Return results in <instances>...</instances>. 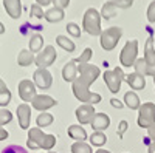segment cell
<instances>
[{
    "label": "cell",
    "instance_id": "1",
    "mask_svg": "<svg viewBox=\"0 0 155 153\" xmlns=\"http://www.w3.org/2000/svg\"><path fill=\"white\" fill-rule=\"evenodd\" d=\"M99 74H101V70L96 65H92V63L78 65V78L71 84L73 94L78 100L84 102V104H90V105H96L101 102V94L90 91V85L98 79Z\"/></svg>",
    "mask_w": 155,
    "mask_h": 153
},
{
    "label": "cell",
    "instance_id": "2",
    "mask_svg": "<svg viewBox=\"0 0 155 153\" xmlns=\"http://www.w3.org/2000/svg\"><path fill=\"white\" fill-rule=\"evenodd\" d=\"M28 148L36 150V148H44V150H51L56 145V136L54 135H47L44 133L39 127H33L28 130V141H27Z\"/></svg>",
    "mask_w": 155,
    "mask_h": 153
},
{
    "label": "cell",
    "instance_id": "3",
    "mask_svg": "<svg viewBox=\"0 0 155 153\" xmlns=\"http://www.w3.org/2000/svg\"><path fill=\"white\" fill-rule=\"evenodd\" d=\"M82 28L85 33L92 34V36H101V12L96 11L95 8H88L84 14L82 20Z\"/></svg>",
    "mask_w": 155,
    "mask_h": 153
},
{
    "label": "cell",
    "instance_id": "4",
    "mask_svg": "<svg viewBox=\"0 0 155 153\" xmlns=\"http://www.w3.org/2000/svg\"><path fill=\"white\" fill-rule=\"evenodd\" d=\"M138 56V40L137 39H130L127 40L126 45L121 49V54H120V62L124 68H130L135 65L137 57Z\"/></svg>",
    "mask_w": 155,
    "mask_h": 153
},
{
    "label": "cell",
    "instance_id": "5",
    "mask_svg": "<svg viewBox=\"0 0 155 153\" xmlns=\"http://www.w3.org/2000/svg\"><path fill=\"white\" fill-rule=\"evenodd\" d=\"M121 36H123V30L120 27H110L106 31H102L101 36H99V42H101L102 49L112 51L116 45H118Z\"/></svg>",
    "mask_w": 155,
    "mask_h": 153
},
{
    "label": "cell",
    "instance_id": "6",
    "mask_svg": "<svg viewBox=\"0 0 155 153\" xmlns=\"http://www.w3.org/2000/svg\"><path fill=\"white\" fill-rule=\"evenodd\" d=\"M124 78H126V74L123 73V70L120 67H115L113 70H106L104 74H102V79H104L106 85L109 87V90L112 93H118L120 91Z\"/></svg>",
    "mask_w": 155,
    "mask_h": 153
},
{
    "label": "cell",
    "instance_id": "7",
    "mask_svg": "<svg viewBox=\"0 0 155 153\" xmlns=\"http://www.w3.org/2000/svg\"><path fill=\"white\" fill-rule=\"evenodd\" d=\"M138 125L141 129H149L155 125V104L153 102H144L138 108Z\"/></svg>",
    "mask_w": 155,
    "mask_h": 153
},
{
    "label": "cell",
    "instance_id": "8",
    "mask_svg": "<svg viewBox=\"0 0 155 153\" xmlns=\"http://www.w3.org/2000/svg\"><path fill=\"white\" fill-rule=\"evenodd\" d=\"M130 6H132V3L127 2V0H109L101 8V17L106 20H110L116 14L118 9H127Z\"/></svg>",
    "mask_w": 155,
    "mask_h": 153
},
{
    "label": "cell",
    "instance_id": "9",
    "mask_svg": "<svg viewBox=\"0 0 155 153\" xmlns=\"http://www.w3.org/2000/svg\"><path fill=\"white\" fill-rule=\"evenodd\" d=\"M56 57H58V53H56L54 46L53 45H47L41 53H37L34 63L37 65V68H48V67H51L54 63Z\"/></svg>",
    "mask_w": 155,
    "mask_h": 153
},
{
    "label": "cell",
    "instance_id": "10",
    "mask_svg": "<svg viewBox=\"0 0 155 153\" xmlns=\"http://www.w3.org/2000/svg\"><path fill=\"white\" fill-rule=\"evenodd\" d=\"M144 62L147 67V76L155 78V45H153V37H147L146 45H144Z\"/></svg>",
    "mask_w": 155,
    "mask_h": 153
},
{
    "label": "cell",
    "instance_id": "11",
    "mask_svg": "<svg viewBox=\"0 0 155 153\" xmlns=\"http://www.w3.org/2000/svg\"><path fill=\"white\" fill-rule=\"evenodd\" d=\"M33 82L41 90H48L53 84V76L48 71V68H37L33 74Z\"/></svg>",
    "mask_w": 155,
    "mask_h": 153
},
{
    "label": "cell",
    "instance_id": "12",
    "mask_svg": "<svg viewBox=\"0 0 155 153\" xmlns=\"http://www.w3.org/2000/svg\"><path fill=\"white\" fill-rule=\"evenodd\" d=\"M36 90H37V87H36L34 82L30 81V79L20 81V82H19V87H17L19 96H20V99L25 102V104H28V102H31V100L36 97Z\"/></svg>",
    "mask_w": 155,
    "mask_h": 153
},
{
    "label": "cell",
    "instance_id": "13",
    "mask_svg": "<svg viewBox=\"0 0 155 153\" xmlns=\"http://www.w3.org/2000/svg\"><path fill=\"white\" fill-rule=\"evenodd\" d=\"M96 114L95 107L90 105V104H82L76 108V119L79 121V125H85L90 124L93 121V116Z\"/></svg>",
    "mask_w": 155,
    "mask_h": 153
},
{
    "label": "cell",
    "instance_id": "14",
    "mask_svg": "<svg viewBox=\"0 0 155 153\" xmlns=\"http://www.w3.org/2000/svg\"><path fill=\"white\" fill-rule=\"evenodd\" d=\"M56 104H58V102L51 96H48V94H36V97L31 100V107L39 110V111H42V113L47 111L51 107H54Z\"/></svg>",
    "mask_w": 155,
    "mask_h": 153
},
{
    "label": "cell",
    "instance_id": "15",
    "mask_svg": "<svg viewBox=\"0 0 155 153\" xmlns=\"http://www.w3.org/2000/svg\"><path fill=\"white\" fill-rule=\"evenodd\" d=\"M17 119H19V125L23 130H30V122H31V107L28 104H20L17 105Z\"/></svg>",
    "mask_w": 155,
    "mask_h": 153
},
{
    "label": "cell",
    "instance_id": "16",
    "mask_svg": "<svg viewBox=\"0 0 155 153\" xmlns=\"http://www.w3.org/2000/svg\"><path fill=\"white\" fill-rule=\"evenodd\" d=\"M3 8L11 19H19L22 14V0H3Z\"/></svg>",
    "mask_w": 155,
    "mask_h": 153
},
{
    "label": "cell",
    "instance_id": "17",
    "mask_svg": "<svg viewBox=\"0 0 155 153\" xmlns=\"http://www.w3.org/2000/svg\"><path fill=\"white\" fill-rule=\"evenodd\" d=\"M90 125H92L93 132H102V130L109 129L110 118L107 116L106 113H96L95 116H93V121L90 122Z\"/></svg>",
    "mask_w": 155,
    "mask_h": 153
},
{
    "label": "cell",
    "instance_id": "18",
    "mask_svg": "<svg viewBox=\"0 0 155 153\" xmlns=\"http://www.w3.org/2000/svg\"><path fill=\"white\" fill-rule=\"evenodd\" d=\"M124 81L129 84V87H130L132 90H143V88L146 87V78L141 76V74H138V73L126 74Z\"/></svg>",
    "mask_w": 155,
    "mask_h": 153
},
{
    "label": "cell",
    "instance_id": "19",
    "mask_svg": "<svg viewBox=\"0 0 155 153\" xmlns=\"http://www.w3.org/2000/svg\"><path fill=\"white\" fill-rule=\"evenodd\" d=\"M62 78L65 82H74V79L78 78V65L73 60H68L62 68Z\"/></svg>",
    "mask_w": 155,
    "mask_h": 153
},
{
    "label": "cell",
    "instance_id": "20",
    "mask_svg": "<svg viewBox=\"0 0 155 153\" xmlns=\"http://www.w3.org/2000/svg\"><path fill=\"white\" fill-rule=\"evenodd\" d=\"M67 133L71 139H74L76 142H85V139L88 138L87 136V132L82 125H70L67 129Z\"/></svg>",
    "mask_w": 155,
    "mask_h": 153
},
{
    "label": "cell",
    "instance_id": "21",
    "mask_svg": "<svg viewBox=\"0 0 155 153\" xmlns=\"http://www.w3.org/2000/svg\"><path fill=\"white\" fill-rule=\"evenodd\" d=\"M64 9H61V8H56V6H53V8H50V9H47L45 12H44V19L47 20V22H50V23H54V22H61L62 19H64Z\"/></svg>",
    "mask_w": 155,
    "mask_h": 153
},
{
    "label": "cell",
    "instance_id": "22",
    "mask_svg": "<svg viewBox=\"0 0 155 153\" xmlns=\"http://www.w3.org/2000/svg\"><path fill=\"white\" fill-rule=\"evenodd\" d=\"M124 104L126 107H129L130 110H138L141 107V102H140V97L135 91H127L124 94Z\"/></svg>",
    "mask_w": 155,
    "mask_h": 153
},
{
    "label": "cell",
    "instance_id": "23",
    "mask_svg": "<svg viewBox=\"0 0 155 153\" xmlns=\"http://www.w3.org/2000/svg\"><path fill=\"white\" fill-rule=\"evenodd\" d=\"M34 60H36V56L31 53L30 49H22L19 53V56H17V63L20 67H28Z\"/></svg>",
    "mask_w": 155,
    "mask_h": 153
},
{
    "label": "cell",
    "instance_id": "24",
    "mask_svg": "<svg viewBox=\"0 0 155 153\" xmlns=\"http://www.w3.org/2000/svg\"><path fill=\"white\" fill-rule=\"evenodd\" d=\"M28 45H30V51H31L33 54H34V53H41L42 46H44V37H42L41 34H33V36L30 37Z\"/></svg>",
    "mask_w": 155,
    "mask_h": 153
},
{
    "label": "cell",
    "instance_id": "25",
    "mask_svg": "<svg viewBox=\"0 0 155 153\" xmlns=\"http://www.w3.org/2000/svg\"><path fill=\"white\" fill-rule=\"evenodd\" d=\"M88 139H90V145H95V147H102L107 142V136L104 132H93Z\"/></svg>",
    "mask_w": 155,
    "mask_h": 153
},
{
    "label": "cell",
    "instance_id": "26",
    "mask_svg": "<svg viewBox=\"0 0 155 153\" xmlns=\"http://www.w3.org/2000/svg\"><path fill=\"white\" fill-rule=\"evenodd\" d=\"M56 43H58L62 49L68 51V53H73L74 48H76L74 42H73L71 39H68V37H65V36H58V37H56Z\"/></svg>",
    "mask_w": 155,
    "mask_h": 153
},
{
    "label": "cell",
    "instance_id": "27",
    "mask_svg": "<svg viewBox=\"0 0 155 153\" xmlns=\"http://www.w3.org/2000/svg\"><path fill=\"white\" fill-rule=\"evenodd\" d=\"M53 121H54L53 114H51V113H47V111L41 113V114H39V116L36 118V124H37L39 129H44V127L51 125V124H53Z\"/></svg>",
    "mask_w": 155,
    "mask_h": 153
},
{
    "label": "cell",
    "instance_id": "28",
    "mask_svg": "<svg viewBox=\"0 0 155 153\" xmlns=\"http://www.w3.org/2000/svg\"><path fill=\"white\" fill-rule=\"evenodd\" d=\"M92 56H93V49L92 48H85L81 53L79 57L73 59V62L76 63V65H84V63H88V60L92 59Z\"/></svg>",
    "mask_w": 155,
    "mask_h": 153
},
{
    "label": "cell",
    "instance_id": "29",
    "mask_svg": "<svg viewBox=\"0 0 155 153\" xmlns=\"http://www.w3.org/2000/svg\"><path fill=\"white\" fill-rule=\"evenodd\" d=\"M71 153H93L92 145L87 142H74L71 144Z\"/></svg>",
    "mask_w": 155,
    "mask_h": 153
},
{
    "label": "cell",
    "instance_id": "30",
    "mask_svg": "<svg viewBox=\"0 0 155 153\" xmlns=\"http://www.w3.org/2000/svg\"><path fill=\"white\" fill-rule=\"evenodd\" d=\"M12 121V113L8 108H0V129H3V125L9 124Z\"/></svg>",
    "mask_w": 155,
    "mask_h": 153
},
{
    "label": "cell",
    "instance_id": "31",
    "mask_svg": "<svg viewBox=\"0 0 155 153\" xmlns=\"http://www.w3.org/2000/svg\"><path fill=\"white\" fill-rule=\"evenodd\" d=\"M134 68H135V73H138V74H141V76H144V78L147 76V67H146V62H144L143 57L137 59Z\"/></svg>",
    "mask_w": 155,
    "mask_h": 153
},
{
    "label": "cell",
    "instance_id": "32",
    "mask_svg": "<svg viewBox=\"0 0 155 153\" xmlns=\"http://www.w3.org/2000/svg\"><path fill=\"white\" fill-rule=\"evenodd\" d=\"M2 153H28V150L22 147V145H16V144H11V145H6Z\"/></svg>",
    "mask_w": 155,
    "mask_h": 153
},
{
    "label": "cell",
    "instance_id": "33",
    "mask_svg": "<svg viewBox=\"0 0 155 153\" xmlns=\"http://www.w3.org/2000/svg\"><path fill=\"white\" fill-rule=\"evenodd\" d=\"M67 31H68V34L71 37H81V27L78 23H74V22H70L67 25Z\"/></svg>",
    "mask_w": 155,
    "mask_h": 153
},
{
    "label": "cell",
    "instance_id": "34",
    "mask_svg": "<svg viewBox=\"0 0 155 153\" xmlns=\"http://www.w3.org/2000/svg\"><path fill=\"white\" fill-rule=\"evenodd\" d=\"M11 102V91L5 90V91H0V107H6Z\"/></svg>",
    "mask_w": 155,
    "mask_h": 153
},
{
    "label": "cell",
    "instance_id": "35",
    "mask_svg": "<svg viewBox=\"0 0 155 153\" xmlns=\"http://www.w3.org/2000/svg\"><path fill=\"white\" fill-rule=\"evenodd\" d=\"M30 12H31V14H33L34 17H37V19H42V17H44V9H42V6H39L37 3L31 5Z\"/></svg>",
    "mask_w": 155,
    "mask_h": 153
},
{
    "label": "cell",
    "instance_id": "36",
    "mask_svg": "<svg viewBox=\"0 0 155 153\" xmlns=\"http://www.w3.org/2000/svg\"><path fill=\"white\" fill-rule=\"evenodd\" d=\"M147 20L150 23H155V0L150 2V5L147 8Z\"/></svg>",
    "mask_w": 155,
    "mask_h": 153
},
{
    "label": "cell",
    "instance_id": "37",
    "mask_svg": "<svg viewBox=\"0 0 155 153\" xmlns=\"http://www.w3.org/2000/svg\"><path fill=\"white\" fill-rule=\"evenodd\" d=\"M127 127H129V124H127V121H124V119L118 124V130H116V135H118V138H120V139L124 136V132L127 130Z\"/></svg>",
    "mask_w": 155,
    "mask_h": 153
},
{
    "label": "cell",
    "instance_id": "38",
    "mask_svg": "<svg viewBox=\"0 0 155 153\" xmlns=\"http://www.w3.org/2000/svg\"><path fill=\"white\" fill-rule=\"evenodd\" d=\"M51 2L54 3V6H56V8H61V9L67 8V6L70 5V0H51Z\"/></svg>",
    "mask_w": 155,
    "mask_h": 153
},
{
    "label": "cell",
    "instance_id": "39",
    "mask_svg": "<svg viewBox=\"0 0 155 153\" xmlns=\"http://www.w3.org/2000/svg\"><path fill=\"white\" fill-rule=\"evenodd\" d=\"M147 139L150 142H155V125H152V127L147 129Z\"/></svg>",
    "mask_w": 155,
    "mask_h": 153
},
{
    "label": "cell",
    "instance_id": "40",
    "mask_svg": "<svg viewBox=\"0 0 155 153\" xmlns=\"http://www.w3.org/2000/svg\"><path fill=\"white\" fill-rule=\"evenodd\" d=\"M110 104H112V107H115V108H123V102L118 100V99H115V97L110 99Z\"/></svg>",
    "mask_w": 155,
    "mask_h": 153
},
{
    "label": "cell",
    "instance_id": "41",
    "mask_svg": "<svg viewBox=\"0 0 155 153\" xmlns=\"http://www.w3.org/2000/svg\"><path fill=\"white\" fill-rule=\"evenodd\" d=\"M9 133L5 130V129H0V141H5V139H8Z\"/></svg>",
    "mask_w": 155,
    "mask_h": 153
},
{
    "label": "cell",
    "instance_id": "42",
    "mask_svg": "<svg viewBox=\"0 0 155 153\" xmlns=\"http://www.w3.org/2000/svg\"><path fill=\"white\" fill-rule=\"evenodd\" d=\"M36 3H37L39 6H47V5L53 3V2H51V0H36Z\"/></svg>",
    "mask_w": 155,
    "mask_h": 153
},
{
    "label": "cell",
    "instance_id": "43",
    "mask_svg": "<svg viewBox=\"0 0 155 153\" xmlns=\"http://www.w3.org/2000/svg\"><path fill=\"white\" fill-rule=\"evenodd\" d=\"M147 151L149 153H155V142H149L147 144Z\"/></svg>",
    "mask_w": 155,
    "mask_h": 153
},
{
    "label": "cell",
    "instance_id": "44",
    "mask_svg": "<svg viewBox=\"0 0 155 153\" xmlns=\"http://www.w3.org/2000/svg\"><path fill=\"white\" fill-rule=\"evenodd\" d=\"M5 90H8V87H6V84H5V81L0 78V91H5Z\"/></svg>",
    "mask_w": 155,
    "mask_h": 153
},
{
    "label": "cell",
    "instance_id": "45",
    "mask_svg": "<svg viewBox=\"0 0 155 153\" xmlns=\"http://www.w3.org/2000/svg\"><path fill=\"white\" fill-rule=\"evenodd\" d=\"M5 30H6V28H5V25H3L2 22H0V34H3V33H5Z\"/></svg>",
    "mask_w": 155,
    "mask_h": 153
},
{
    "label": "cell",
    "instance_id": "46",
    "mask_svg": "<svg viewBox=\"0 0 155 153\" xmlns=\"http://www.w3.org/2000/svg\"><path fill=\"white\" fill-rule=\"evenodd\" d=\"M95 153H112V151H109V150H104V148H99V150H96Z\"/></svg>",
    "mask_w": 155,
    "mask_h": 153
},
{
    "label": "cell",
    "instance_id": "47",
    "mask_svg": "<svg viewBox=\"0 0 155 153\" xmlns=\"http://www.w3.org/2000/svg\"><path fill=\"white\" fill-rule=\"evenodd\" d=\"M127 2H130V3H134V0H127Z\"/></svg>",
    "mask_w": 155,
    "mask_h": 153
},
{
    "label": "cell",
    "instance_id": "48",
    "mask_svg": "<svg viewBox=\"0 0 155 153\" xmlns=\"http://www.w3.org/2000/svg\"><path fill=\"white\" fill-rule=\"evenodd\" d=\"M50 153H54V151H50Z\"/></svg>",
    "mask_w": 155,
    "mask_h": 153
},
{
    "label": "cell",
    "instance_id": "49",
    "mask_svg": "<svg viewBox=\"0 0 155 153\" xmlns=\"http://www.w3.org/2000/svg\"><path fill=\"white\" fill-rule=\"evenodd\" d=\"M153 82H155V78H153Z\"/></svg>",
    "mask_w": 155,
    "mask_h": 153
}]
</instances>
